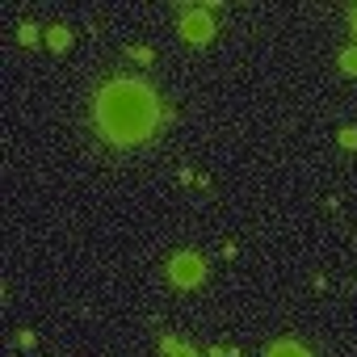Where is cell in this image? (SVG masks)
I'll return each mask as SVG.
<instances>
[{"label": "cell", "instance_id": "obj_1", "mask_svg": "<svg viewBox=\"0 0 357 357\" xmlns=\"http://www.w3.org/2000/svg\"><path fill=\"white\" fill-rule=\"evenodd\" d=\"M93 122L97 135L113 148L148 143L160 127V97L139 76H113L93 93Z\"/></svg>", "mask_w": 357, "mask_h": 357}, {"label": "cell", "instance_id": "obj_2", "mask_svg": "<svg viewBox=\"0 0 357 357\" xmlns=\"http://www.w3.org/2000/svg\"><path fill=\"white\" fill-rule=\"evenodd\" d=\"M168 282L181 286V290H193L206 282V257L202 253H177L168 261Z\"/></svg>", "mask_w": 357, "mask_h": 357}, {"label": "cell", "instance_id": "obj_3", "mask_svg": "<svg viewBox=\"0 0 357 357\" xmlns=\"http://www.w3.org/2000/svg\"><path fill=\"white\" fill-rule=\"evenodd\" d=\"M177 30H181V38H185V42L202 47V42H210V38H214V17H210V9H185V13H181V22H177Z\"/></svg>", "mask_w": 357, "mask_h": 357}, {"label": "cell", "instance_id": "obj_4", "mask_svg": "<svg viewBox=\"0 0 357 357\" xmlns=\"http://www.w3.org/2000/svg\"><path fill=\"white\" fill-rule=\"evenodd\" d=\"M265 357H311V349L299 344V340H273V344L265 349Z\"/></svg>", "mask_w": 357, "mask_h": 357}, {"label": "cell", "instance_id": "obj_5", "mask_svg": "<svg viewBox=\"0 0 357 357\" xmlns=\"http://www.w3.org/2000/svg\"><path fill=\"white\" fill-rule=\"evenodd\" d=\"M47 47H51V51H68V47H72V30H68V26H51V30H47Z\"/></svg>", "mask_w": 357, "mask_h": 357}, {"label": "cell", "instance_id": "obj_6", "mask_svg": "<svg viewBox=\"0 0 357 357\" xmlns=\"http://www.w3.org/2000/svg\"><path fill=\"white\" fill-rule=\"evenodd\" d=\"M42 34H47V30H38L34 22H22V26H17V42H22V47H38Z\"/></svg>", "mask_w": 357, "mask_h": 357}, {"label": "cell", "instance_id": "obj_7", "mask_svg": "<svg viewBox=\"0 0 357 357\" xmlns=\"http://www.w3.org/2000/svg\"><path fill=\"white\" fill-rule=\"evenodd\" d=\"M336 63H340V72H344V76H357V47L340 51V59H336Z\"/></svg>", "mask_w": 357, "mask_h": 357}, {"label": "cell", "instance_id": "obj_8", "mask_svg": "<svg viewBox=\"0 0 357 357\" xmlns=\"http://www.w3.org/2000/svg\"><path fill=\"white\" fill-rule=\"evenodd\" d=\"M336 143H340L344 152H357V127H344V131H336Z\"/></svg>", "mask_w": 357, "mask_h": 357}, {"label": "cell", "instance_id": "obj_9", "mask_svg": "<svg viewBox=\"0 0 357 357\" xmlns=\"http://www.w3.org/2000/svg\"><path fill=\"white\" fill-rule=\"evenodd\" d=\"M127 55H131L135 63H152V59H156V51H152V47H127Z\"/></svg>", "mask_w": 357, "mask_h": 357}, {"label": "cell", "instance_id": "obj_10", "mask_svg": "<svg viewBox=\"0 0 357 357\" xmlns=\"http://www.w3.org/2000/svg\"><path fill=\"white\" fill-rule=\"evenodd\" d=\"M177 344H181L177 336H168V332L160 336V353H164V357H173V353H177Z\"/></svg>", "mask_w": 357, "mask_h": 357}, {"label": "cell", "instance_id": "obj_11", "mask_svg": "<svg viewBox=\"0 0 357 357\" xmlns=\"http://www.w3.org/2000/svg\"><path fill=\"white\" fill-rule=\"evenodd\" d=\"M34 340H38L34 332H22V336H17V344H22V349H34Z\"/></svg>", "mask_w": 357, "mask_h": 357}, {"label": "cell", "instance_id": "obj_12", "mask_svg": "<svg viewBox=\"0 0 357 357\" xmlns=\"http://www.w3.org/2000/svg\"><path fill=\"white\" fill-rule=\"evenodd\" d=\"M173 357H198V349H193V344H177V353H173Z\"/></svg>", "mask_w": 357, "mask_h": 357}, {"label": "cell", "instance_id": "obj_13", "mask_svg": "<svg viewBox=\"0 0 357 357\" xmlns=\"http://www.w3.org/2000/svg\"><path fill=\"white\" fill-rule=\"evenodd\" d=\"M349 26H353V34H357V5L349 9Z\"/></svg>", "mask_w": 357, "mask_h": 357}]
</instances>
